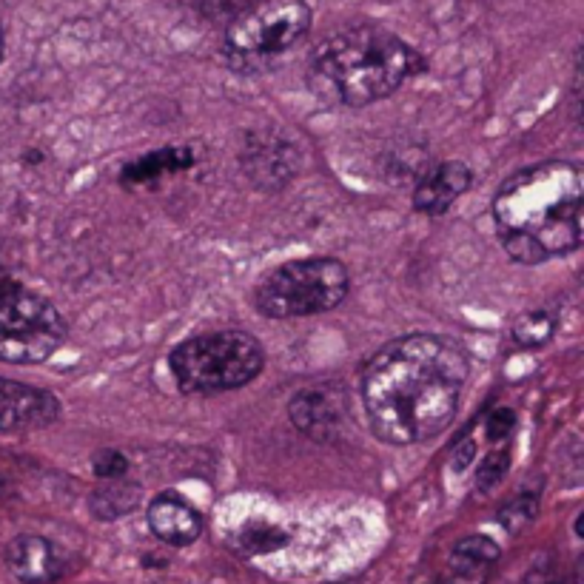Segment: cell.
<instances>
[{
  "mask_svg": "<svg viewBox=\"0 0 584 584\" xmlns=\"http://www.w3.org/2000/svg\"><path fill=\"white\" fill-rule=\"evenodd\" d=\"M471 379V354L442 334H408L382 345L362 371L365 416L382 442L422 445L442 434Z\"/></svg>",
  "mask_w": 584,
  "mask_h": 584,
  "instance_id": "6da1fadb",
  "label": "cell"
},
{
  "mask_svg": "<svg viewBox=\"0 0 584 584\" xmlns=\"http://www.w3.org/2000/svg\"><path fill=\"white\" fill-rule=\"evenodd\" d=\"M584 171L545 160L510 174L493 197V228L513 263L539 265L579 251L584 234Z\"/></svg>",
  "mask_w": 584,
  "mask_h": 584,
  "instance_id": "7a4b0ae2",
  "label": "cell"
},
{
  "mask_svg": "<svg viewBox=\"0 0 584 584\" xmlns=\"http://www.w3.org/2000/svg\"><path fill=\"white\" fill-rule=\"evenodd\" d=\"M428 69L411 43L382 26H345L314 46L305 83L317 100L337 109H365L396 95Z\"/></svg>",
  "mask_w": 584,
  "mask_h": 584,
  "instance_id": "3957f363",
  "label": "cell"
},
{
  "mask_svg": "<svg viewBox=\"0 0 584 584\" xmlns=\"http://www.w3.org/2000/svg\"><path fill=\"white\" fill-rule=\"evenodd\" d=\"M169 368L183 394H228L263 374L265 348L248 331L220 328L180 342L169 354Z\"/></svg>",
  "mask_w": 584,
  "mask_h": 584,
  "instance_id": "277c9868",
  "label": "cell"
},
{
  "mask_svg": "<svg viewBox=\"0 0 584 584\" xmlns=\"http://www.w3.org/2000/svg\"><path fill=\"white\" fill-rule=\"evenodd\" d=\"M311 18L308 0H248L228 18L223 57L243 75L263 72L308 35Z\"/></svg>",
  "mask_w": 584,
  "mask_h": 584,
  "instance_id": "5b68a950",
  "label": "cell"
},
{
  "mask_svg": "<svg viewBox=\"0 0 584 584\" xmlns=\"http://www.w3.org/2000/svg\"><path fill=\"white\" fill-rule=\"evenodd\" d=\"M351 291L348 268L334 257L277 265L254 285V308L268 320H302L334 311Z\"/></svg>",
  "mask_w": 584,
  "mask_h": 584,
  "instance_id": "8992f818",
  "label": "cell"
},
{
  "mask_svg": "<svg viewBox=\"0 0 584 584\" xmlns=\"http://www.w3.org/2000/svg\"><path fill=\"white\" fill-rule=\"evenodd\" d=\"M69 337L66 317L38 291L0 288V359L9 365H40L55 357Z\"/></svg>",
  "mask_w": 584,
  "mask_h": 584,
  "instance_id": "52a82bcc",
  "label": "cell"
},
{
  "mask_svg": "<svg viewBox=\"0 0 584 584\" xmlns=\"http://www.w3.org/2000/svg\"><path fill=\"white\" fill-rule=\"evenodd\" d=\"M240 169L254 189L280 191L300 174L302 154L291 137L274 129H260L243 137Z\"/></svg>",
  "mask_w": 584,
  "mask_h": 584,
  "instance_id": "ba28073f",
  "label": "cell"
},
{
  "mask_svg": "<svg viewBox=\"0 0 584 584\" xmlns=\"http://www.w3.org/2000/svg\"><path fill=\"white\" fill-rule=\"evenodd\" d=\"M60 419V402L55 394L0 377V436L40 431Z\"/></svg>",
  "mask_w": 584,
  "mask_h": 584,
  "instance_id": "9c48e42d",
  "label": "cell"
},
{
  "mask_svg": "<svg viewBox=\"0 0 584 584\" xmlns=\"http://www.w3.org/2000/svg\"><path fill=\"white\" fill-rule=\"evenodd\" d=\"M471 186V166H465L462 160H442L416 174L411 203L425 217H442Z\"/></svg>",
  "mask_w": 584,
  "mask_h": 584,
  "instance_id": "30bf717a",
  "label": "cell"
},
{
  "mask_svg": "<svg viewBox=\"0 0 584 584\" xmlns=\"http://www.w3.org/2000/svg\"><path fill=\"white\" fill-rule=\"evenodd\" d=\"M288 414H291V422L300 434L328 442L342 431V422H345L348 411H345V396L340 388L314 385L291 399Z\"/></svg>",
  "mask_w": 584,
  "mask_h": 584,
  "instance_id": "8fae6325",
  "label": "cell"
},
{
  "mask_svg": "<svg viewBox=\"0 0 584 584\" xmlns=\"http://www.w3.org/2000/svg\"><path fill=\"white\" fill-rule=\"evenodd\" d=\"M146 519H149L151 533L171 547L191 545L203 533V516L177 493L154 496L146 510Z\"/></svg>",
  "mask_w": 584,
  "mask_h": 584,
  "instance_id": "7c38bea8",
  "label": "cell"
},
{
  "mask_svg": "<svg viewBox=\"0 0 584 584\" xmlns=\"http://www.w3.org/2000/svg\"><path fill=\"white\" fill-rule=\"evenodd\" d=\"M6 565L12 570V576L23 584L55 582L60 570H63L57 547L49 539L35 536V533H23V536L9 542Z\"/></svg>",
  "mask_w": 584,
  "mask_h": 584,
  "instance_id": "4fadbf2b",
  "label": "cell"
},
{
  "mask_svg": "<svg viewBox=\"0 0 584 584\" xmlns=\"http://www.w3.org/2000/svg\"><path fill=\"white\" fill-rule=\"evenodd\" d=\"M103 482L106 485H100L89 499V508L100 522H114V519L132 513L140 505V488L126 482L123 476L120 479H103Z\"/></svg>",
  "mask_w": 584,
  "mask_h": 584,
  "instance_id": "5bb4252c",
  "label": "cell"
},
{
  "mask_svg": "<svg viewBox=\"0 0 584 584\" xmlns=\"http://www.w3.org/2000/svg\"><path fill=\"white\" fill-rule=\"evenodd\" d=\"M499 559V547L488 536H465L451 550V570L459 573H485Z\"/></svg>",
  "mask_w": 584,
  "mask_h": 584,
  "instance_id": "9a60e30c",
  "label": "cell"
},
{
  "mask_svg": "<svg viewBox=\"0 0 584 584\" xmlns=\"http://www.w3.org/2000/svg\"><path fill=\"white\" fill-rule=\"evenodd\" d=\"M553 331H556V317L550 311H525L510 325V340L516 348L530 351L545 345L553 337Z\"/></svg>",
  "mask_w": 584,
  "mask_h": 584,
  "instance_id": "2e32d148",
  "label": "cell"
},
{
  "mask_svg": "<svg viewBox=\"0 0 584 584\" xmlns=\"http://www.w3.org/2000/svg\"><path fill=\"white\" fill-rule=\"evenodd\" d=\"M288 545V533L277 525H268V522H251L240 530V547L245 553H274L280 547Z\"/></svg>",
  "mask_w": 584,
  "mask_h": 584,
  "instance_id": "e0dca14e",
  "label": "cell"
},
{
  "mask_svg": "<svg viewBox=\"0 0 584 584\" xmlns=\"http://www.w3.org/2000/svg\"><path fill=\"white\" fill-rule=\"evenodd\" d=\"M536 513H539V499L530 496V493H522V496H516L513 502H508L505 508L499 510V525L508 533H519V530H525L536 519Z\"/></svg>",
  "mask_w": 584,
  "mask_h": 584,
  "instance_id": "ac0fdd59",
  "label": "cell"
},
{
  "mask_svg": "<svg viewBox=\"0 0 584 584\" xmlns=\"http://www.w3.org/2000/svg\"><path fill=\"white\" fill-rule=\"evenodd\" d=\"M510 468V448L505 445V448H499V451H493L479 465V473H476V488L482 490V493H488V490H493L502 479H505V473H508Z\"/></svg>",
  "mask_w": 584,
  "mask_h": 584,
  "instance_id": "d6986e66",
  "label": "cell"
},
{
  "mask_svg": "<svg viewBox=\"0 0 584 584\" xmlns=\"http://www.w3.org/2000/svg\"><path fill=\"white\" fill-rule=\"evenodd\" d=\"M92 471H95L97 479H120L129 473V459L120 451H97L92 456Z\"/></svg>",
  "mask_w": 584,
  "mask_h": 584,
  "instance_id": "ffe728a7",
  "label": "cell"
},
{
  "mask_svg": "<svg viewBox=\"0 0 584 584\" xmlns=\"http://www.w3.org/2000/svg\"><path fill=\"white\" fill-rule=\"evenodd\" d=\"M513 428H516V416H513V411H508V408L493 411V416L488 419L490 439H502V436H508Z\"/></svg>",
  "mask_w": 584,
  "mask_h": 584,
  "instance_id": "44dd1931",
  "label": "cell"
},
{
  "mask_svg": "<svg viewBox=\"0 0 584 584\" xmlns=\"http://www.w3.org/2000/svg\"><path fill=\"white\" fill-rule=\"evenodd\" d=\"M473 459V442H465V445H459L456 451L451 453V465L453 471H465L468 465H471Z\"/></svg>",
  "mask_w": 584,
  "mask_h": 584,
  "instance_id": "7402d4cb",
  "label": "cell"
},
{
  "mask_svg": "<svg viewBox=\"0 0 584 584\" xmlns=\"http://www.w3.org/2000/svg\"><path fill=\"white\" fill-rule=\"evenodd\" d=\"M485 582V573H459V570H451V579L445 584H482Z\"/></svg>",
  "mask_w": 584,
  "mask_h": 584,
  "instance_id": "603a6c76",
  "label": "cell"
},
{
  "mask_svg": "<svg viewBox=\"0 0 584 584\" xmlns=\"http://www.w3.org/2000/svg\"><path fill=\"white\" fill-rule=\"evenodd\" d=\"M411 584H436L434 579H428V576H419V579H414Z\"/></svg>",
  "mask_w": 584,
  "mask_h": 584,
  "instance_id": "cb8c5ba5",
  "label": "cell"
},
{
  "mask_svg": "<svg viewBox=\"0 0 584 584\" xmlns=\"http://www.w3.org/2000/svg\"><path fill=\"white\" fill-rule=\"evenodd\" d=\"M0 57H3V23H0Z\"/></svg>",
  "mask_w": 584,
  "mask_h": 584,
  "instance_id": "d4e9b609",
  "label": "cell"
}]
</instances>
